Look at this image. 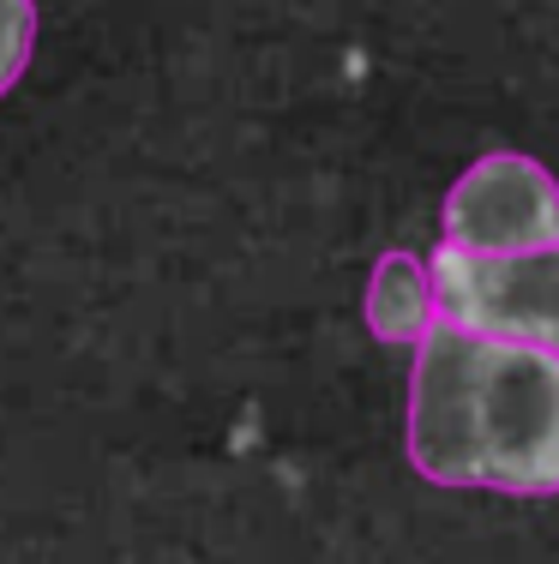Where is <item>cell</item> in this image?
I'll return each mask as SVG.
<instances>
[{
    "mask_svg": "<svg viewBox=\"0 0 559 564\" xmlns=\"http://www.w3.org/2000/svg\"><path fill=\"white\" fill-rule=\"evenodd\" d=\"M409 463L439 487L559 492V355L439 318L409 372Z\"/></svg>",
    "mask_w": 559,
    "mask_h": 564,
    "instance_id": "6da1fadb",
    "label": "cell"
},
{
    "mask_svg": "<svg viewBox=\"0 0 559 564\" xmlns=\"http://www.w3.org/2000/svg\"><path fill=\"white\" fill-rule=\"evenodd\" d=\"M439 313L475 337L529 343L559 355V247L512 252V259H475V252H433Z\"/></svg>",
    "mask_w": 559,
    "mask_h": 564,
    "instance_id": "7a4b0ae2",
    "label": "cell"
},
{
    "mask_svg": "<svg viewBox=\"0 0 559 564\" xmlns=\"http://www.w3.org/2000/svg\"><path fill=\"white\" fill-rule=\"evenodd\" d=\"M445 247L475 252V259L559 247V181L536 156H482L445 198Z\"/></svg>",
    "mask_w": 559,
    "mask_h": 564,
    "instance_id": "3957f363",
    "label": "cell"
},
{
    "mask_svg": "<svg viewBox=\"0 0 559 564\" xmlns=\"http://www.w3.org/2000/svg\"><path fill=\"white\" fill-rule=\"evenodd\" d=\"M439 282L433 264L409 259V252H385L367 282V325L379 343H428L439 325Z\"/></svg>",
    "mask_w": 559,
    "mask_h": 564,
    "instance_id": "277c9868",
    "label": "cell"
},
{
    "mask_svg": "<svg viewBox=\"0 0 559 564\" xmlns=\"http://www.w3.org/2000/svg\"><path fill=\"white\" fill-rule=\"evenodd\" d=\"M31 48H36V7L31 0H0V97L31 66Z\"/></svg>",
    "mask_w": 559,
    "mask_h": 564,
    "instance_id": "5b68a950",
    "label": "cell"
}]
</instances>
